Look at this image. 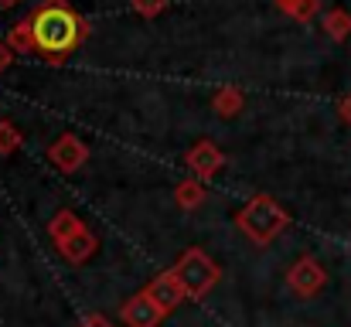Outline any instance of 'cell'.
Returning <instances> with one entry per match:
<instances>
[{"label":"cell","mask_w":351,"mask_h":327,"mask_svg":"<svg viewBox=\"0 0 351 327\" xmlns=\"http://www.w3.org/2000/svg\"><path fill=\"white\" fill-rule=\"evenodd\" d=\"M27 31L34 48L48 58H65L82 41V21L65 0H48L45 7H38L27 21Z\"/></svg>","instance_id":"cell-1"},{"label":"cell","mask_w":351,"mask_h":327,"mask_svg":"<svg viewBox=\"0 0 351 327\" xmlns=\"http://www.w3.org/2000/svg\"><path fill=\"white\" fill-rule=\"evenodd\" d=\"M7 58H10V55H7V48H3V45H0V69H3V65H7Z\"/></svg>","instance_id":"cell-2"}]
</instances>
